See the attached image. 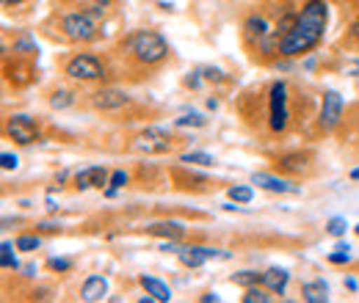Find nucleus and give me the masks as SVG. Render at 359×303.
<instances>
[{"instance_id": "nucleus-19", "label": "nucleus", "mask_w": 359, "mask_h": 303, "mask_svg": "<svg viewBox=\"0 0 359 303\" xmlns=\"http://www.w3.org/2000/svg\"><path fill=\"white\" fill-rule=\"evenodd\" d=\"M0 262H3V267H8V270H17L20 267V262L14 257V246L11 243H3L0 246Z\"/></svg>"}, {"instance_id": "nucleus-3", "label": "nucleus", "mask_w": 359, "mask_h": 303, "mask_svg": "<svg viewBox=\"0 0 359 303\" xmlns=\"http://www.w3.org/2000/svg\"><path fill=\"white\" fill-rule=\"evenodd\" d=\"M97 14L100 11H81V14H69L64 20V31L69 39H78V42H89L97 36L100 31V22H97Z\"/></svg>"}, {"instance_id": "nucleus-22", "label": "nucleus", "mask_w": 359, "mask_h": 303, "mask_svg": "<svg viewBox=\"0 0 359 303\" xmlns=\"http://www.w3.org/2000/svg\"><path fill=\"white\" fill-rule=\"evenodd\" d=\"M346 229H348L346 218H332V220L326 223V232H329L332 237H340V234H346Z\"/></svg>"}, {"instance_id": "nucleus-13", "label": "nucleus", "mask_w": 359, "mask_h": 303, "mask_svg": "<svg viewBox=\"0 0 359 303\" xmlns=\"http://www.w3.org/2000/svg\"><path fill=\"white\" fill-rule=\"evenodd\" d=\"M141 287L147 290V295H152L155 301H172V290L163 284V281H158V279H152V276H141Z\"/></svg>"}, {"instance_id": "nucleus-1", "label": "nucleus", "mask_w": 359, "mask_h": 303, "mask_svg": "<svg viewBox=\"0 0 359 303\" xmlns=\"http://www.w3.org/2000/svg\"><path fill=\"white\" fill-rule=\"evenodd\" d=\"M326 31V3L323 0H310L302 14L293 20L290 31L282 36L279 42V52L282 55H299V52H307L313 50L315 44L320 42Z\"/></svg>"}, {"instance_id": "nucleus-5", "label": "nucleus", "mask_w": 359, "mask_h": 303, "mask_svg": "<svg viewBox=\"0 0 359 303\" xmlns=\"http://www.w3.org/2000/svg\"><path fill=\"white\" fill-rule=\"evenodd\" d=\"M67 75L75 80H97V78H102V64L91 55H78L67 64Z\"/></svg>"}, {"instance_id": "nucleus-23", "label": "nucleus", "mask_w": 359, "mask_h": 303, "mask_svg": "<svg viewBox=\"0 0 359 303\" xmlns=\"http://www.w3.org/2000/svg\"><path fill=\"white\" fill-rule=\"evenodd\" d=\"M271 295H266L263 290H257V287H249V293L243 295V303H269Z\"/></svg>"}, {"instance_id": "nucleus-25", "label": "nucleus", "mask_w": 359, "mask_h": 303, "mask_svg": "<svg viewBox=\"0 0 359 303\" xmlns=\"http://www.w3.org/2000/svg\"><path fill=\"white\" fill-rule=\"evenodd\" d=\"M17 248L20 251H36L39 248V237H20L17 240Z\"/></svg>"}, {"instance_id": "nucleus-26", "label": "nucleus", "mask_w": 359, "mask_h": 303, "mask_svg": "<svg viewBox=\"0 0 359 303\" xmlns=\"http://www.w3.org/2000/svg\"><path fill=\"white\" fill-rule=\"evenodd\" d=\"M72 99H69V94L67 91H58V94H53V99H50V105L53 108H67Z\"/></svg>"}, {"instance_id": "nucleus-9", "label": "nucleus", "mask_w": 359, "mask_h": 303, "mask_svg": "<svg viewBox=\"0 0 359 303\" xmlns=\"http://www.w3.org/2000/svg\"><path fill=\"white\" fill-rule=\"evenodd\" d=\"M177 254L185 267H202L205 262L213 260V257H226V254H219L216 248H177Z\"/></svg>"}, {"instance_id": "nucleus-31", "label": "nucleus", "mask_w": 359, "mask_h": 303, "mask_svg": "<svg viewBox=\"0 0 359 303\" xmlns=\"http://www.w3.org/2000/svg\"><path fill=\"white\" fill-rule=\"evenodd\" d=\"M202 301H205V303H210V301H219V295H213V293H208V295H205V298H202Z\"/></svg>"}, {"instance_id": "nucleus-11", "label": "nucleus", "mask_w": 359, "mask_h": 303, "mask_svg": "<svg viewBox=\"0 0 359 303\" xmlns=\"http://www.w3.org/2000/svg\"><path fill=\"white\" fill-rule=\"evenodd\" d=\"M108 295V281L102 279V276H91V279H86V284H83V293H81V298L83 301H102Z\"/></svg>"}, {"instance_id": "nucleus-28", "label": "nucleus", "mask_w": 359, "mask_h": 303, "mask_svg": "<svg viewBox=\"0 0 359 303\" xmlns=\"http://www.w3.org/2000/svg\"><path fill=\"white\" fill-rule=\"evenodd\" d=\"M0 163H3V169H6V171H11V169H17V163H20V160H17L14 155L3 152V155H0Z\"/></svg>"}, {"instance_id": "nucleus-8", "label": "nucleus", "mask_w": 359, "mask_h": 303, "mask_svg": "<svg viewBox=\"0 0 359 303\" xmlns=\"http://www.w3.org/2000/svg\"><path fill=\"white\" fill-rule=\"evenodd\" d=\"M8 135L17 141V143H34V141H39V130H36V125L28 119V116H11L8 119Z\"/></svg>"}, {"instance_id": "nucleus-15", "label": "nucleus", "mask_w": 359, "mask_h": 303, "mask_svg": "<svg viewBox=\"0 0 359 303\" xmlns=\"http://www.w3.org/2000/svg\"><path fill=\"white\" fill-rule=\"evenodd\" d=\"M255 185L266 188L271 193H296V188H290L287 182H282V179H276L271 174H255Z\"/></svg>"}, {"instance_id": "nucleus-17", "label": "nucleus", "mask_w": 359, "mask_h": 303, "mask_svg": "<svg viewBox=\"0 0 359 303\" xmlns=\"http://www.w3.org/2000/svg\"><path fill=\"white\" fill-rule=\"evenodd\" d=\"M304 298L310 303H326L329 298V287L323 281H313V284H304Z\"/></svg>"}, {"instance_id": "nucleus-12", "label": "nucleus", "mask_w": 359, "mask_h": 303, "mask_svg": "<svg viewBox=\"0 0 359 303\" xmlns=\"http://www.w3.org/2000/svg\"><path fill=\"white\" fill-rule=\"evenodd\" d=\"M287 279H290V273L287 270H282V267H271L263 273V284L269 287L271 293H285V287H287Z\"/></svg>"}, {"instance_id": "nucleus-2", "label": "nucleus", "mask_w": 359, "mask_h": 303, "mask_svg": "<svg viewBox=\"0 0 359 303\" xmlns=\"http://www.w3.org/2000/svg\"><path fill=\"white\" fill-rule=\"evenodd\" d=\"M130 50H133V55L141 64H158V61H163L166 52H169L163 36L155 34V31H138L133 39H130Z\"/></svg>"}, {"instance_id": "nucleus-7", "label": "nucleus", "mask_w": 359, "mask_h": 303, "mask_svg": "<svg viewBox=\"0 0 359 303\" xmlns=\"http://www.w3.org/2000/svg\"><path fill=\"white\" fill-rule=\"evenodd\" d=\"M340 113H343V97L337 91H326L323 94V108H320V127L334 130V125L340 122Z\"/></svg>"}, {"instance_id": "nucleus-10", "label": "nucleus", "mask_w": 359, "mask_h": 303, "mask_svg": "<svg viewBox=\"0 0 359 303\" xmlns=\"http://www.w3.org/2000/svg\"><path fill=\"white\" fill-rule=\"evenodd\" d=\"M105 182H111V179H108V171H105L102 166H89V169H83V171L75 176V185H78V190L102 188Z\"/></svg>"}, {"instance_id": "nucleus-34", "label": "nucleus", "mask_w": 359, "mask_h": 303, "mask_svg": "<svg viewBox=\"0 0 359 303\" xmlns=\"http://www.w3.org/2000/svg\"><path fill=\"white\" fill-rule=\"evenodd\" d=\"M357 234H359V226H357Z\"/></svg>"}, {"instance_id": "nucleus-32", "label": "nucleus", "mask_w": 359, "mask_h": 303, "mask_svg": "<svg viewBox=\"0 0 359 303\" xmlns=\"http://www.w3.org/2000/svg\"><path fill=\"white\" fill-rule=\"evenodd\" d=\"M17 3H22V0H3V6H17Z\"/></svg>"}, {"instance_id": "nucleus-24", "label": "nucleus", "mask_w": 359, "mask_h": 303, "mask_svg": "<svg viewBox=\"0 0 359 303\" xmlns=\"http://www.w3.org/2000/svg\"><path fill=\"white\" fill-rule=\"evenodd\" d=\"M177 127H205V119L199 113H191V116L177 119Z\"/></svg>"}, {"instance_id": "nucleus-16", "label": "nucleus", "mask_w": 359, "mask_h": 303, "mask_svg": "<svg viewBox=\"0 0 359 303\" xmlns=\"http://www.w3.org/2000/svg\"><path fill=\"white\" fill-rule=\"evenodd\" d=\"M147 232L155 234V237H169V240H180L182 237V226L175 223V220H169V223H149Z\"/></svg>"}, {"instance_id": "nucleus-18", "label": "nucleus", "mask_w": 359, "mask_h": 303, "mask_svg": "<svg viewBox=\"0 0 359 303\" xmlns=\"http://www.w3.org/2000/svg\"><path fill=\"white\" fill-rule=\"evenodd\" d=\"M257 281H263V273H255V270H243V273L232 276V284H238V287H252Z\"/></svg>"}, {"instance_id": "nucleus-20", "label": "nucleus", "mask_w": 359, "mask_h": 303, "mask_svg": "<svg viewBox=\"0 0 359 303\" xmlns=\"http://www.w3.org/2000/svg\"><path fill=\"white\" fill-rule=\"evenodd\" d=\"M180 160L182 163H194V166H213V157L208 152H191V155H182Z\"/></svg>"}, {"instance_id": "nucleus-6", "label": "nucleus", "mask_w": 359, "mask_h": 303, "mask_svg": "<svg viewBox=\"0 0 359 303\" xmlns=\"http://www.w3.org/2000/svg\"><path fill=\"white\" fill-rule=\"evenodd\" d=\"M287 125V97H285V83H273L271 88V127L279 132Z\"/></svg>"}, {"instance_id": "nucleus-27", "label": "nucleus", "mask_w": 359, "mask_h": 303, "mask_svg": "<svg viewBox=\"0 0 359 303\" xmlns=\"http://www.w3.org/2000/svg\"><path fill=\"white\" fill-rule=\"evenodd\" d=\"M125 185H128V174L125 171L111 174V188H116V190H119V188H125Z\"/></svg>"}, {"instance_id": "nucleus-4", "label": "nucleus", "mask_w": 359, "mask_h": 303, "mask_svg": "<svg viewBox=\"0 0 359 303\" xmlns=\"http://www.w3.org/2000/svg\"><path fill=\"white\" fill-rule=\"evenodd\" d=\"M133 149L135 152H147V155H163V152L172 149V138H169V132L152 127V130L141 132V135L135 138Z\"/></svg>"}, {"instance_id": "nucleus-33", "label": "nucleus", "mask_w": 359, "mask_h": 303, "mask_svg": "<svg viewBox=\"0 0 359 303\" xmlns=\"http://www.w3.org/2000/svg\"><path fill=\"white\" fill-rule=\"evenodd\" d=\"M351 179H359V169H354V171H351Z\"/></svg>"}, {"instance_id": "nucleus-14", "label": "nucleus", "mask_w": 359, "mask_h": 303, "mask_svg": "<svg viewBox=\"0 0 359 303\" xmlns=\"http://www.w3.org/2000/svg\"><path fill=\"white\" fill-rule=\"evenodd\" d=\"M125 102H128V97H125L122 91H114V88L94 94V105H97V108H102V111H108V108H122Z\"/></svg>"}, {"instance_id": "nucleus-30", "label": "nucleus", "mask_w": 359, "mask_h": 303, "mask_svg": "<svg viewBox=\"0 0 359 303\" xmlns=\"http://www.w3.org/2000/svg\"><path fill=\"white\" fill-rule=\"evenodd\" d=\"M351 257H348V251H337V254H332L329 257V262H334V265H343V262H348Z\"/></svg>"}, {"instance_id": "nucleus-29", "label": "nucleus", "mask_w": 359, "mask_h": 303, "mask_svg": "<svg viewBox=\"0 0 359 303\" xmlns=\"http://www.w3.org/2000/svg\"><path fill=\"white\" fill-rule=\"evenodd\" d=\"M47 265H50L53 270H69V267H72V265H69L67 260H50Z\"/></svg>"}, {"instance_id": "nucleus-21", "label": "nucleus", "mask_w": 359, "mask_h": 303, "mask_svg": "<svg viewBox=\"0 0 359 303\" xmlns=\"http://www.w3.org/2000/svg\"><path fill=\"white\" fill-rule=\"evenodd\" d=\"M229 199L238 202V204H249L255 199V193H252V188H232L229 190Z\"/></svg>"}]
</instances>
